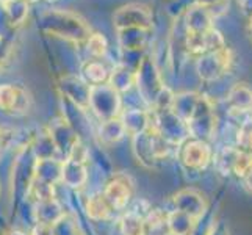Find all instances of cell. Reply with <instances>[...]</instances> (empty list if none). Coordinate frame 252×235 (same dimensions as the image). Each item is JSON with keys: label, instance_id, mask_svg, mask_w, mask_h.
I'll list each match as a JSON object with an SVG mask.
<instances>
[{"label": "cell", "instance_id": "obj_1", "mask_svg": "<svg viewBox=\"0 0 252 235\" xmlns=\"http://www.w3.org/2000/svg\"><path fill=\"white\" fill-rule=\"evenodd\" d=\"M42 29L49 34L72 42H86L93 32L79 14L63 10H52L42 14Z\"/></svg>", "mask_w": 252, "mask_h": 235}, {"label": "cell", "instance_id": "obj_2", "mask_svg": "<svg viewBox=\"0 0 252 235\" xmlns=\"http://www.w3.org/2000/svg\"><path fill=\"white\" fill-rule=\"evenodd\" d=\"M113 25L116 32L126 29H141L151 32L154 27V16L149 6L143 3H127L119 6L113 14Z\"/></svg>", "mask_w": 252, "mask_h": 235}, {"label": "cell", "instance_id": "obj_3", "mask_svg": "<svg viewBox=\"0 0 252 235\" xmlns=\"http://www.w3.org/2000/svg\"><path fill=\"white\" fill-rule=\"evenodd\" d=\"M232 60V50L227 47L216 52H208V54L201 55L197 60V74L207 82L216 80V78H220L222 74L229 71Z\"/></svg>", "mask_w": 252, "mask_h": 235}, {"label": "cell", "instance_id": "obj_4", "mask_svg": "<svg viewBox=\"0 0 252 235\" xmlns=\"http://www.w3.org/2000/svg\"><path fill=\"white\" fill-rule=\"evenodd\" d=\"M90 107L93 111L102 118L103 121L113 119L119 111L121 99L119 93L111 88L110 85H97L91 88V98H90Z\"/></svg>", "mask_w": 252, "mask_h": 235}, {"label": "cell", "instance_id": "obj_5", "mask_svg": "<svg viewBox=\"0 0 252 235\" xmlns=\"http://www.w3.org/2000/svg\"><path fill=\"white\" fill-rule=\"evenodd\" d=\"M32 105L27 90L19 85H0V110L10 115H25Z\"/></svg>", "mask_w": 252, "mask_h": 235}, {"label": "cell", "instance_id": "obj_6", "mask_svg": "<svg viewBox=\"0 0 252 235\" xmlns=\"http://www.w3.org/2000/svg\"><path fill=\"white\" fill-rule=\"evenodd\" d=\"M225 47L224 36L220 30L212 29L210 32L202 34L187 33V49L191 54H197L199 57L208 54V52H216Z\"/></svg>", "mask_w": 252, "mask_h": 235}, {"label": "cell", "instance_id": "obj_7", "mask_svg": "<svg viewBox=\"0 0 252 235\" xmlns=\"http://www.w3.org/2000/svg\"><path fill=\"white\" fill-rule=\"evenodd\" d=\"M213 21H215V17L208 8H205L202 5H197V3H193L185 13V22L184 24H185L187 33L202 34V33H207L212 29H215Z\"/></svg>", "mask_w": 252, "mask_h": 235}, {"label": "cell", "instance_id": "obj_8", "mask_svg": "<svg viewBox=\"0 0 252 235\" xmlns=\"http://www.w3.org/2000/svg\"><path fill=\"white\" fill-rule=\"evenodd\" d=\"M180 157H182V162H184L188 168L201 169L210 162L212 151L205 141L193 140V141H188L184 146V149L180 152Z\"/></svg>", "mask_w": 252, "mask_h": 235}, {"label": "cell", "instance_id": "obj_9", "mask_svg": "<svg viewBox=\"0 0 252 235\" xmlns=\"http://www.w3.org/2000/svg\"><path fill=\"white\" fill-rule=\"evenodd\" d=\"M91 88L93 86L88 82L82 80V78H77V77H66L62 85L63 94L80 108L90 107Z\"/></svg>", "mask_w": 252, "mask_h": 235}, {"label": "cell", "instance_id": "obj_10", "mask_svg": "<svg viewBox=\"0 0 252 235\" xmlns=\"http://www.w3.org/2000/svg\"><path fill=\"white\" fill-rule=\"evenodd\" d=\"M63 218L62 208L54 198L47 201H41L36 204V221L41 228L52 229Z\"/></svg>", "mask_w": 252, "mask_h": 235}, {"label": "cell", "instance_id": "obj_11", "mask_svg": "<svg viewBox=\"0 0 252 235\" xmlns=\"http://www.w3.org/2000/svg\"><path fill=\"white\" fill-rule=\"evenodd\" d=\"M103 196H105L111 208H124L130 201L132 190H130L126 182L115 179L107 185L105 191H103Z\"/></svg>", "mask_w": 252, "mask_h": 235}, {"label": "cell", "instance_id": "obj_12", "mask_svg": "<svg viewBox=\"0 0 252 235\" xmlns=\"http://www.w3.org/2000/svg\"><path fill=\"white\" fill-rule=\"evenodd\" d=\"M63 162H57L55 159H38L34 168V179L54 185L55 182L62 180Z\"/></svg>", "mask_w": 252, "mask_h": 235}, {"label": "cell", "instance_id": "obj_13", "mask_svg": "<svg viewBox=\"0 0 252 235\" xmlns=\"http://www.w3.org/2000/svg\"><path fill=\"white\" fill-rule=\"evenodd\" d=\"M147 34H149V32L141 30V29L119 30L118 32L119 46H121V49L127 50V52H138L146 46Z\"/></svg>", "mask_w": 252, "mask_h": 235}, {"label": "cell", "instance_id": "obj_14", "mask_svg": "<svg viewBox=\"0 0 252 235\" xmlns=\"http://www.w3.org/2000/svg\"><path fill=\"white\" fill-rule=\"evenodd\" d=\"M136 83V72L128 69L126 65H119L110 72L108 85L115 88L118 93H123L132 88V85Z\"/></svg>", "mask_w": 252, "mask_h": 235}, {"label": "cell", "instance_id": "obj_15", "mask_svg": "<svg viewBox=\"0 0 252 235\" xmlns=\"http://www.w3.org/2000/svg\"><path fill=\"white\" fill-rule=\"evenodd\" d=\"M62 180L69 187H82L86 180V171L83 163H79L71 159L64 160L62 168Z\"/></svg>", "mask_w": 252, "mask_h": 235}, {"label": "cell", "instance_id": "obj_16", "mask_svg": "<svg viewBox=\"0 0 252 235\" xmlns=\"http://www.w3.org/2000/svg\"><path fill=\"white\" fill-rule=\"evenodd\" d=\"M3 11L11 25L17 27L25 22L29 16V0H2Z\"/></svg>", "mask_w": 252, "mask_h": 235}, {"label": "cell", "instance_id": "obj_17", "mask_svg": "<svg viewBox=\"0 0 252 235\" xmlns=\"http://www.w3.org/2000/svg\"><path fill=\"white\" fill-rule=\"evenodd\" d=\"M229 105L237 111H248L252 107V90L246 85L237 83L227 96Z\"/></svg>", "mask_w": 252, "mask_h": 235}, {"label": "cell", "instance_id": "obj_18", "mask_svg": "<svg viewBox=\"0 0 252 235\" xmlns=\"http://www.w3.org/2000/svg\"><path fill=\"white\" fill-rule=\"evenodd\" d=\"M83 75L86 78V82L91 86L103 85L105 82H108V78H110L108 69L103 66L99 60H91L90 63H86L83 67Z\"/></svg>", "mask_w": 252, "mask_h": 235}, {"label": "cell", "instance_id": "obj_19", "mask_svg": "<svg viewBox=\"0 0 252 235\" xmlns=\"http://www.w3.org/2000/svg\"><path fill=\"white\" fill-rule=\"evenodd\" d=\"M127 132L124 123L119 119H108V121H103L102 127H100V138L105 143H115L118 140L123 138V135Z\"/></svg>", "mask_w": 252, "mask_h": 235}, {"label": "cell", "instance_id": "obj_20", "mask_svg": "<svg viewBox=\"0 0 252 235\" xmlns=\"http://www.w3.org/2000/svg\"><path fill=\"white\" fill-rule=\"evenodd\" d=\"M110 210H111V207L105 199V196H103V193L91 196L88 204H86V212H88V215L93 220H105Z\"/></svg>", "mask_w": 252, "mask_h": 235}, {"label": "cell", "instance_id": "obj_21", "mask_svg": "<svg viewBox=\"0 0 252 235\" xmlns=\"http://www.w3.org/2000/svg\"><path fill=\"white\" fill-rule=\"evenodd\" d=\"M123 123L127 132H143L146 127H149V116H147V113L140 110L127 111Z\"/></svg>", "mask_w": 252, "mask_h": 235}, {"label": "cell", "instance_id": "obj_22", "mask_svg": "<svg viewBox=\"0 0 252 235\" xmlns=\"http://www.w3.org/2000/svg\"><path fill=\"white\" fill-rule=\"evenodd\" d=\"M123 235H146V223L140 215L128 213L121 221Z\"/></svg>", "mask_w": 252, "mask_h": 235}, {"label": "cell", "instance_id": "obj_23", "mask_svg": "<svg viewBox=\"0 0 252 235\" xmlns=\"http://www.w3.org/2000/svg\"><path fill=\"white\" fill-rule=\"evenodd\" d=\"M107 50H108V42L103 34L93 33L91 36L86 39V52H88L94 60L102 58L107 54Z\"/></svg>", "mask_w": 252, "mask_h": 235}, {"label": "cell", "instance_id": "obj_24", "mask_svg": "<svg viewBox=\"0 0 252 235\" xmlns=\"http://www.w3.org/2000/svg\"><path fill=\"white\" fill-rule=\"evenodd\" d=\"M232 169L237 176L245 177L246 174L252 169V152L238 151L235 155V160H233Z\"/></svg>", "mask_w": 252, "mask_h": 235}, {"label": "cell", "instance_id": "obj_25", "mask_svg": "<svg viewBox=\"0 0 252 235\" xmlns=\"http://www.w3.org/2000/svg\"><path fill=\"white\" fill-rule=\"evenodd\" d=\"M238 144L241 146L243 151L251 152L252 151V121H246L241 126L238 132Z\"/></svg>", "mask_w": 252, "mask_h": 235}, {"label": "cell", "instance_id": "obj_26", "mask_svg": "<svg viewBox=\"0 0 252 235\" xmlns=\"http://www.w3.org/2000/svg\"><path fill=\"white\" fill-rule=\"evenodd\" d=\"M243 179H245V184H246V187L249 188V190H252V169L246 174V176L245 177H243Z\"/></svg>", "mask_w": 252, "mask_h": 235}, {"label": "cell", "instance_id": "obj_27", "mask_svg": "<svg viewBox=\"0 0 252 235\" xmlns=\"http://www.w3.org/2000/svg\"><path fill=\"white\" fill-rule=\"evenodd\" d=\"M3 235H27V234H24L21 231H16V229H11V231H6Z\"/></svg>", "mask_w": 252, "mask_h": 235}, {"label": "cell", "instance_id": "obj_28", "mask_svg": "<svg viewBox=\"0 0 252 235\" xmlns=\"http://www.w3.org/2000/svg\"><path fill=\"white\" fill-rule=\"evenodd\" d=\"M248 30H249V36L252 39V16H251V19H249V25H248Z\"/></svg>", "mask_w": 252, "mask_h": 235}]
</instances>
